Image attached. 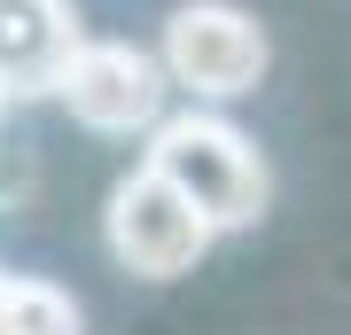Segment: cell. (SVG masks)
Returning <instances> with one entry per match:
<instances>
[{
    "label": "cell",
    "mask_w": 351,
    "mask_h": 335,
    "mask_svg": "<svg viewBox=\"0 0 351 335\" xmlns=\"http://www.w3.org/2000/svg\"><path fill=\"white\" fill-rule=\"evenodd\" d=\"M141 164H156V172L172 179L219 234L258 226L265 219V195H274L258 140L242 133L234 117H219V110H172L149 133V156H141Z\"/></svg>",
    "instance_id": "6da1fadb"
},
{
    "label": "cell",
    "mask_w": 351,
    "mask_h": 335,
    "mask_svg": "<svg viewBox=\"0 0 351 335\" xmlns=\"http://www.w3.org/2000/svg\"><path fill=\"white\" fill-rule=\"evenodd\" d=\"M101 242H110V258L125 265V273H141V281H180V273L203 265V249L219 242V226L203 219L195 203L156 172V164H141V172H125V179L110 187Z\"/></svg>",
    "instance_id": "7a4b0ae2"
},
{
    "label": "cell",
    "mask_w": 351,
    "mask_h": 335,
    "mask_svg": "<svg viewBox=\"0 0 351 335\" xmlns=\"http://www.w3.org/2000/svg\"><path fill=\"white\" fill-rule=\"evenodd\" d=\"M164 71H172L180 94L195 101H242L258 94L265 62H274V39L250 8H234V0H180L172 16H164Z\"/></svg>",
    "instance_id": "3957f363"
},
{
    "label": "cell",
    "mask_w": 351,
    "mask_h": 335,
    "mask_svg": "<svg viewBox=\"0 0 351 335\" xmlns=\"http://www.w3.org/2000/svg\"><path fill=\"white\" fill-rule=\"evenodd\" d=\"M164 94H172L164 55L133 47V39H86L55 101H63L86 133H156V125L172 117Z\"/></svg>",
    "instance_id": "277c9868"
},
{
    "label": "cell",
    "mask_w": 351,
    "mask_h": 335,
    "mask_svg": "<svg viewBox=\"0 0 351 335\" xmlns=\"http://www.w3.org/2000/svg\"><path fill=\"white\" fill-rule=\"evenodd\" d=\"M78 47H86V32H78L71 0H0V86L16 101L63 94Z\"/></svg>",
    "instance_id": "5b68a950"
},
{
    "label": "cell",
    "mask_w": 351,
    "mask_h": 335,
    "mask_svg": "<svg viewBox=\"0 0 351 335\" xmlns=\"http://www.w3.org/2000/svg\"><path fill=\"white\" fill-rule=\"evenodd\" d=\"M0 320H8L16 335H78L86 312H78L71 288L32 281V273H8V281H0Z\"/></svg>",
    "instance_id": "8992f818"
},
{
    "label": "cell",
    "mask_w": 351,
    "mask_h": 335,
    "mask_svg": "<svg viewBox=\"0 0 351 335\" xmlns=\"http://www.w3.org/2000/svg\"><path fill=\"white\" fill-rule=\"evenodd\" d=\"M24 187H32V156H24V140H0V211H8Z\"/></svg>",
    "instance_id": "52a82bcc"
},
{
    "label": "cell",
    "mask_w": 351,
    "mask_h": 335,
    "mask_svg": "<svg viewBox=\"0 0 351 335\" xmlns=\"http://www.w3.org/2000/svg\"><path fill=\"white\" fill-rule=\"evenodd\" d=\"M8 101H16V94H8V86H0V110H8Z\"/></svg>",
    "instance_id": "ba28073f"
}]
</instances>
